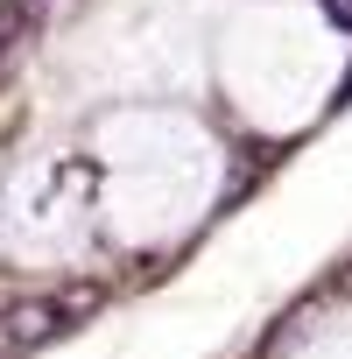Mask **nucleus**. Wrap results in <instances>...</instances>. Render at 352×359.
Here are the masks:
<instances>
[{"mask_svg":"<svg viewBox=\"0 0 352 359\" xmlns=\"http://www.w3.org/2000/svg\"><path fill=\"white\" fill-rule=\"evenodd\" d=\"M92 303H99V289H71V296H29V303H15L8 317H0V352H29V345L71 331V317H85Z\"/></svg>","mask_w":352,"mask_h":359,"instance_id":"1","label":"nucleus"},{"mask_svg":"<svg viewBox=\"0 0 352 359\" xmlns=\"http://www.w3.org/2000/svg\"><path fill=\"white\" fill-rule=\"evenodd\" d=\"M29 15H36L29 0H15V8H0V64H8V57L22 50V36H29Z\"/></svg>","mask_w":352,"mask_h":359,"instance_id":"2","label":"nucleus"}]
</instances>
